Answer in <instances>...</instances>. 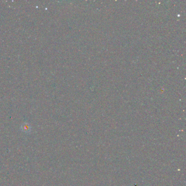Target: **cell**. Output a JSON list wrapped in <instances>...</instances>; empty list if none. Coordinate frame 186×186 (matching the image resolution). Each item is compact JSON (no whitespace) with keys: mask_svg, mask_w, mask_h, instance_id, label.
<instances>
[{"mask_svg":"<svg viewBox=\"0 0 186 186\" xmlns=\"http://www.w3.org/2000/svg\"><path fill=\"white\" fill-rule=\"evenodd\" d=\"M20 130L25 134H30L32 131L31 124L28 122H24L21 125Z\"/></svg>","mask_w":186,"mask_h":186,"instance_id":"1","label":"cell"}]
</instances>
